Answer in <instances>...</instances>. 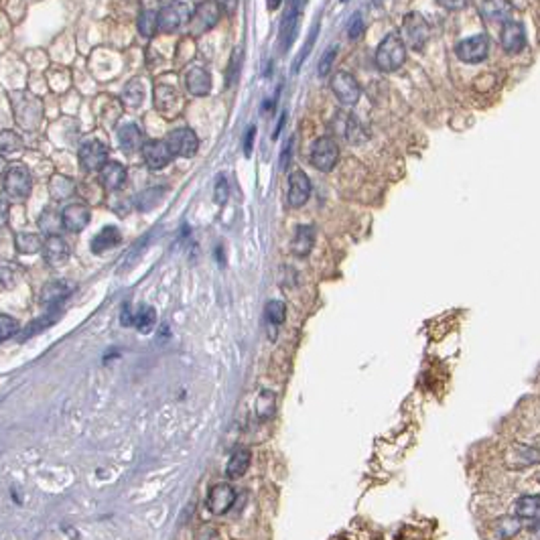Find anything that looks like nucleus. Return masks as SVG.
I'll list each match as a JSON object with an SVG mask.
<instances>
[{"mask_svg": "<svg viewBox=\"0 0 540 540\" xmlns=\"http://www.w3.org/2000/svg\"><path fill=\"white\" fill-rule=\"evenodd\" d=\"M254 136H256V126H250V128L246 130V136H244V155H246V157H250V153H252Z\"/></svg>", "mask_w": 540, "mask_h": 540, "instance_id": "obj_45", "label": "nucleus"}, {"mask_svg": "<svg viewBox=\"0 0 540 540\" xmlns=\"http://www.w3.org/2000/svg\"><path fill=\"white\" fill-rule=\"evenodd\" d=\"M14 248L21 254H35L43 248V240L39 238V234H16Z\"/></svg>", "mask_w": 540, "mask_h": 540, "instance_id": "obj_31", "label": "nucleus"}, {"mask_svg": "<svg viewBox=\"0 0 540 540\" xmlns=\"http://www.w3.org/2000/svg\"><path fill=\"white\" fill-rule=\"evenodd\" d=\"M191 6L183 4V2H175V4H165L159 12H157V29H161L163 33H173L175 29H179V25L191 16Z\"/></svg>", "mask_w": 540, "mask_h": 540, "instance_id": "obj_9", "label": "nucleus"}, {"mask_svg": "<svg viewBox=\"0 0 540 540\" xmlns=\"http://www.w3.org/2000/svg\"><path fill=\"white\" fill-rule=\"evenodd\" d=\"M118 142H120L124 153H134L138 149H142L144 138H142V130L136 124H124L118 130Z\"/></svg>", "mask_w": 540, "mask_h": 540, "instance_id": "obj_22", "label": "nucleus"}, {"mask_svg": "<svg viewBox=\"0 0 540 540\" xmlns=\"http://www.w3.org/2000/svg\"><path fill=\"white\" fill-rule=\"evenodd\" d=\"M100 183L108 189V191H116L126 183V169L124 165L116 163V161H108L102 169H100Z\"/></svg>", "mask_w": 540, "mask_h": 540, "instance_id": "obj_20", "label": "nucleus"}, {"mask_svg": "<svg viewBox=\"0 0 540 540\" xmlns=\"http://www.w3.org/2000/svg\"><path fill=\"white\" fill-rule=\"evenodd\" d=\"M333 60H335V47H329V49L323 53L321 61H319V69H317V71H319V75H321V77H325V75L329 73Z\"/></svg>", "mask_w": 540, "mask_h": 540, "instance_id": "obj_40", "label": "nucleus"}, {"mask_svg": "<svg viewBox=\"0 0 540 540\" xmlns=\"http://www.w3.org/2000/svg\"><path fill=\"white\" fill-rule=\"evenodd\" d=\"M272 413H274V394L264 390V392H260V396L256 400V415L260 419H268V417H272Z\"/></svg>", "mask_w": 540, "mask_h": 540, "instance_id": "obj_36", "label": "nucleus"}, {"mask_svg": "<svg viewBox=\"0 0 540 540\" xmlns=\"http://www.w3.org/2000/svg\"><path fill=\"white\" fill-rule=\"evenodd\" d=\"M291 149H293V140L287 144V151H285V155L281 157V161H283V169H287V165H289V155H291Z\"/></svg>", "mask_w": 540, "mask_h": 540, "instance_id": "obj_48", "label": "nucleus"}, {"mask_svg": "<svg viewBox=\"0 0 540 540\" xmlns=\"http://www.w3.org/2000/svg\"><path fill=\"white\" fill-rule=\"evenodd\" d=\"M311 195V181L305 171H293L289 177V203L293 207H300Z\"/></svg>", "mask_w": 540, "mask_h": 540, "instance_id": "obj_18", "label": "nucleus"}, {"mask_svg": "<svg viewBox=\"0 0 540 540\" xmlns=\"http://www.w3.org/2000/svg\"><path fill=\"white\" fill-rule=\"evenodd\" d=\"M120 321L124 327H130V325H132V309H130V305H124Z\"/></svg>", "mask_w": 540, "mask_h": 540, "instance_id": "obj_46", "label": "nucleus"}, {"mask_svg": "<svg viewBox=\"0 0 540 540\" xmlns=\"http://www.w3.org/2000/svg\"><path fill=\"white\" fill-rule=\"evenodd\" d=\"M138 31L142 37H153L155 31H157V12L151 10V8H144L140 10L138 14Z\"/></svg>", "mask_w": 540, "mask_h": 540, "instance_id": "obj_34", "label": "nucleus"}, {"mask_svg": "<svg viewBox=\"0 0 540 540\" xmlns=\"http://www.w3.org/2000/svg\"><path fill=\"white\" fill-rule=\"evenodd\" d=\"M90 207L86 203H69L63 211H61V228H65L67 232H81L88 224H90Z\"/></svg>", "mask_w": 540, "mask_h": 540, "instance_id": "obj_14", "label": "nucleus"}, {"mask_svg": "<svg viewBox=\"0 0 540 540\" xmlns=\"http://www.w3.org/2000/svg\"><path fill=\"white\" fill-rule=\"evenodd\" d=\"M16 283V272L10 266H0V285L2 287H10Z\"/></svg>", "mask_w": 540, "mask_h": 540, "instance_id": "obj_44", "label": "nucleus"}, {"mask_svg": "<svg viewBox=\"0 0 540 540\" xmlns=\"http://www.w3.org/2000/svg\"><path fill=\"white\" fill-rule=\"evenodd\" d=\"M120 230L114 228V226H106L102 232H98V234L94 236V240H92V252H94V254H102V252H106V250H112V248H116V246L120 244Z\"/></svg>", "mask_w": 540, "mask_h": 540, "instance_id": "obj_23", "label": "nucleus"}, {"mask_svg": "<svg viewBox=\"0 0 540 540\" xmlns=\"http://www.w3.org/2000/svg\"><path fill=\"white\" fill-rule=\"evenodd\" d=\"M480 10L483 12V16L489 18V21H502V18L508 16L510 4H506V2H485V4H480Z\"/></svg>", "mask_w": 540, "mask_h": 540, "instance_id": "obj_35", "label": "nucleus"}, {"mask_svg": "<svg viewBox=\"0 0 540 540\" xmlns=\"http://www.w3.org/2000/svg\"><path fill=\"white\" fill-rule=\"evenodd\" d=\"M540 498L539 496H522L516 502V514L526 520H537L539 518Z\"/></svg>", "mask_w": 540, "mask_h": 540, "instance_id": "obj_28", "label": "nucleus"}, {"mask_svg": "<svg viewBox=\"0 0 540 540\" xmlns=\"http://www.w3.org/2000/svg\"><path fill=\"white\" fill-rule=\"evenodd\" d=\"M285 317H287L285 303L283 300H268V305H266V321H268V325L270 327H279V325H283Z\"/></svg>", "mask_w": 540, "mask_h": 540, "instance_id": "obj_33", "label": "nucleus"}, {"mask_svg": "<svg viewBox=\"0 0 540 540\" xmlns=\"http://www.w3.org/2000/svg\"><path fill=\"white\" fill-rule=\"evenodd\" d=\"M41 250H43V258L49 264H61L69 258V244L65 242V238H61L60 234L47 236Z\"/></svg>", "mask_w": 540, "mask_h": 540, "instance_id": "obj_19", "label": "nucleus"}, {"mask_svg": "<svg viewBox=\"0 0 540 540\" xmlns=\"http://www.w3.org/2000/svg\"><path fill=\"white\" fill-rule=\"evenodd\" d=\"M165 142L173 157H193L199 146L197 134L191 128H175Z\"/></svg>", "mask_w": 540, "mask_h": 540, "instance_id": "obj_8", "label": "nucleus"}, {"mask_svg": "<svg viewBox=\"0 0 540 540\" xmlns=\"http://www.w3.org/2000/svg\"><path fill=\"white\" fill-rule=\"evenodd\" d=\"M163 193H165V187H153V189L142 191V193L136 197V207H138L140 211L153 209V207L163 199Z\"/></svg>", "mask_w": 540, "mask_h": 540, "instance_id": "obj_32", "label": "nucleus"}, {"mask_svg": "<svg viewBox=\"0 0 540 540\" xmlns=\"http://www.w3.org/2000/svg\"><path fill=\"white\" fill-rule=\"evenodd\" d=\"M502 47L508 53H518L526 47V31L522 23L516 21H508L502 29Z\"/></svg>", "mask_w": 540, "mask_h": 540, "instance_id": "obj_15", "label": "nucleus"}, {"mask_svg": "<svg viewBox=\"0 0 540 540\" xmlns=\"http://www.w3.org/2000/svg\"><path fill=\"white\" fill-rule=\"evenodd\" d=\"M73 191H75V185H73V181L69 179V177L55 175V177L51 179V183H49V193H51V197L57 199V201L71 197Z\"/></svg>", "mask_w": 540, "mask_h": 540, "instance_id": "obj_29", "label": "nucleus"}, {"mask_svg": "<svg viewBox=\"0 0 540 540\" xmlns=\"http://www.w3.org/2000/svg\"><path fill=\"white\" fill-rule=\"evenodd\" d=\"M2 187L6 191V195H10L12 199H27L31 195L33 189V179L27 167L23 165H14L10 169H6L4 177H2Z\"/></svg>", "mask_w": 540, "mask_h": 540, "instance_id": "obj_4", "label": "nucleus"}, {"mask_svg": "<svg viewBox=\"0 0 540 540\" xmlns=\"http://www.w3.org/2000/svg\"><path fill=\"white\" fill-rule=\"evenodd\" d=\"M348 33H350V39H358L361 33H363V18H361L360 12H356L350 23H348Z\"/></svg>", "mask_w": 540, "mask_h": 540, "instance_id": "obj_41", "label": "nucleus"}, {"mask_svg": "<svg viewBox=\"0 0 540 540\" xmlns=\"http://www.w3.org/2000/svg\"><path fill=\"white\" fill-rule=\"evenodd\" d=\"M140 151H142L144 163H146L151 169H155V171L167 167V165L173 161V155H171V151H169V146H167L165 140H157V138H155V140H149V142L142 144Z\"/></svg>", "mask_w": 540, "mask_h": 540, "instance_id": "obj_13", "label": "nucleus"}, {"mask_svg": "<svg viewBox=\"0 0 540 540\" xmlns=\"http://www.w3.org/2000/svg\"><path fill=\"white\" fill-rule=\"evenodd\" d=\"M299 27V4H289L287 12L281 21V51L287 53L295 41V33Z\"/></svg>", "mask_w": 540, "mask_h": 540, "instance_id": "obj_16", "label": "nucleus"}, {"mask_svg": "<svg viewBox=\"0 0 540 540\" xmlns=\"http://www.w3.org/2000/svg\"><path fill=\"white\" fill-rule=\"evenodd\" d=\"M157 323V311L149 305H140L136 311H132V325L140 333H151Z\"/></svg>", "mask_w": 540, "mask_h": 540, "instance_id": "obj_24", "label": "nucleus"}, {"mask_svg": "<svg viewBox=\"0 0 540 540\" xmlns=\"http://www.w3.org/2000/svg\"><path fill=\"white\" fill-rule=\"evenodd\" d=\"M220 21V6L216 2H201L191 10L189 16V33L201 35L209 29H214Z\"/></svg>", "mask_w": 540, "mask_h": 540, "instance_id": "obj_5", "label": "nucleus"}, {"mask_svg": "<svg viewBox=\"0 0 540 540\" xmlns=\"http://www.w3.org/2000/svg\"><path fill=\"white\" fill-rule=\"evenodd\" d=\"M16 331H18V323H16V319L10 317V315L0 313V342H6V339L14 337Z\"/></svg>", "mask_w": 540, "mask_h": 540, "instance_id": "obj_38", "label": "nucleus"}, {"mask_svg": "<svg viewBox=\"0 0 540 540\" xmlns=\"http://www.w3.org/2000/svg\"><path fill=\"white\" fill-rule=\"evenodd\" d=\"M12 106H14V120L18 126L33 130L41 120V114H43L41 100L31 96L29 92L12 94Z\"/></svg>", "mask_w": 540, "mask_h": 540, "instance_id": "obj_2", "label": "nucleus"}, {"mask_svg": "<svg viewBox=\"0 0 540 540\" xmlns=\"http://www.w3.org/2000/svg\"><path fill=\"white\" fill-rule=\"evenodd\" d=\"M313 244H315V228L299 226L293 238V252L297 256H307L313 250Z\"/></svg>", "mask_w": 540, "mask_h": 540, "instance_id": "obj_25", "label": "nucleus"}, {"mask_svg": "<svg viewBox=\"0 0 540 540\" xmlns=\"http://www.w3.org/2000/svg\"><path fill=\"white\" fill-rule=\"evenodd\" d=\"M77 159H79V165L83 171H88V173L100 171L108 163V149L100 140H88L81 144Z\"/></svg>", "mask_w": 540, "mask_h": 540, "instance_id": "obj_7", "label": "nucleus"}, {"mask_svg": "<svg viewBox=\"0 0 540 540\" xmlns=\"http://www.w3.org/2000/svg\"><path fill=\"white\" fill-rule=\"evenodd\" d=\"M142 100H144V88L138 79H132L122 92V102L130 108H138Z\"/></svg>", "mask_w": 540, "mask_h": 540, "instance_id": "obj_30", "label": "nucleus"}, {"mask_svg": "<svg viewBox=\"0 0 540 540\" xmlns=\"http://www.w3.org/2000/svg\"><path fill=\"white\" fill-rule=\"evenodd\" d=\"M23 138L14 132V130H2L0 132V155L2 157H10L23 151Z\"/></svg>", "mask_w": 540, "mask_h": 540, "instance_id": "obj_27", "label": "nucleus"}, {"mask_svg": "<svg viewBox=\"0 0 540 540\" xmlns=\"http://www.w3.org/2000/svg\"><path fill=\"white\" fill-rule=\"evenodd\" d=\"M39 228L49 236H55V232L61 228V214L57 216L53 209H45L43 216L39 218Z\"/></svg>", "mask_w": 540, "mask_h": 540, "instance_id": "obj_37", "label": "nucleus"}, {"mask_svg": "<svg viewBox=\"0 0 540 540\" xmlns=\"http://www.w3.org/2000/svg\"><path fill=\"white\" fill-rule=\"evenodd\" d=\"M228 181L224 179V175H220L218 177V181H216V201L220 203V205H224L226 203V199H228Z\"/></svg>", "mask_w": 540, "mask_h": 540, "instance_id": "obj_43", "label": "nucleus"}, {"mask_svg": "<svg viewBox=\"0 0 540 540\" xmlns=\"http://www.w3.org/2000/svg\"><path fill=\"white\" fill-rule=\"evenodd\" d=\"M331 90H333L335 98L346 106H354L361 96L360 83L350 71H337L331 77Z\"/></svg>", "mask_w": 540, "mask_h": 540, "instance_id": "obj_6", "label": "nucleus"}, {"mask_svg": "<svg viewBox=\"0 0 540 540\" xmlns=\"http://www.w3.org/2000/svg\"><path fill=\"white\" fill-rule=\"evenodd\" d=\"M339 161V146L331 136H321L313 142L311 149V163L315 169L327 173L331 171Z\"/></svg>", "mask_w": 540, "mask_h": 540, "instance_id": "obj_3", "label": "nucleus"}, {"mask_svg": "<svg viewBox=\"0 0 540 540\" xmlns=\"http://www.w3.org/2000/svg\"><path fill=\"white\" fill-rule=\"evenodd\" d=\"M69 285L67 283H61V281H55V283H49L43 287L41 291V305L43 307H49V309H57L63 300L69 297Z\"/></svg>", "mask_w": 540, "mask_h": 540, "instance_id": "obj_21", "label": "nucleus"}, {"mask_svg": "<svg viewBox=\"0 0 540 540\" xmlns=\"http://www.w3.org/2000/svg\"><path fill=\"white\" fill-rule=\"evenodd\" d=\"M498 528L502 530V537L508 539V537H514L520 530V524H518L516 518H504V520H500Z\"/></svg>", "mask_w": 540, "mask_h": 540, "instance_id": "obj_39", "label": "nucleus"}, {"mask_svg": "<svg viewBox=\"0 0 540 540\" xmlns=\"http://www.w3.org/2000/svg\"><path fill=\"white\" fill-rule=\"evenodd\" d=\"M455 51H457V57L465 63H480L489 53V39L485 35L467 37V39L457 43Z\"/></svg>", "mask_w": 540, "mask_h": 540, "instance_id": "obj_12", "label": "nucleus"}, {"mask_svg": "<svg viewBox=\"0 0 540 540\" xmlns=\"http://www.w3.org/2000/svg\"><path fill=\"white\" fill-rule=\"evenodd\" d=\"M205 504H207L209 512H214L218 516L228 514L236 504V489L230 483H218L209 489Z\"/></svg>", "mask_w": 540, "mask_h": 540, "instance_id": "obj_10", "label": "nucleus"}, {"mask_svg": "<svg viewBox=\"0 0 540 540\" xmlns=\"http://www.w3.org/2000/svg\"><path fill=\"white\" fill-rule=\"evenodd\" d=\"M8 222V203L0 199V228Z\"/></svg>", "mask_w": 540, "mask_h": 540, "instance_id": "obj_47", "label": "nucleus"}, {"mask_svg": "<svg viewBox=\"0 0 540 540\" xmlns=\"http://www.w3.org/2000/svg\"><path fill=\"white\" fill-rule=\"evenodd\" d=\"M407 61V45L398 33H390L378 45L376 51V65L382 71H396Z\"/></svg>", "mask_w": 540, "mask_h": 540, "instance_id": "obj_1", "label": "nucleus"}, {"mask_svg": "<svg viewBox=\"0 0 540 540\" xmlns=\"http://www.w3.org/2000/svg\"><path fill=\"white\" fill-rule=\"evenodd\" d=\"M402 33L413 49L420 51L428 41V25L419 12H409L402 23Z\"/></svg>", "mask_w": 540, "mask_h": 540, "instance_id": "obj_11", "label": "nucleus"}, {"mask_svg": "<svg viewBox=\"0 0 540 540\" xmlns=\"http://www.w3.org/2000/svg\"><path fill=\"white\" fill-rule=\"evenodd\" d=\"M317 31H319V25H315L313 27V31H311V35H309V39H307V43H305V47H303V53H300V57H297L295 60V67H293V71H297L300 67V63L305 61V57L309 55V51H311V45H313V41L317 39Z\"/></svg>", "mask_w": 540, "mask_h": 540, "instance_id": "obj_42", "label": "nucleus"}, {"mask_svg": "<svg viewBox=\"0 0 540 540\" xmlns=\"http://www.w3.org/2000/svg\"><path fill=\"white\" fill-rule=\"evenodd\" d=\"M248 465H250V451L248 449H236L226 465V474L228 478H242L246 472H248Z\"/></svg>", "mask_w": 540, "mask_h": 540, "instance_id": "obj_26", "label": "nucleus"}, {"mask_svg": "<svg viewBox=\"0 0 540 540\" xmlns=\"http://www.w3.org/2000/svg\"><path fill=\"white\" fill-rule=\"evenodd\" d=\"M185 86L191 96H205L211 90V75L205 67L193 65L185 75Z\"/></svg>", "mask_w": 540, "mask_h": 540, "instance_id": "obj_17", "label": "nucleus"}]
</instances>
